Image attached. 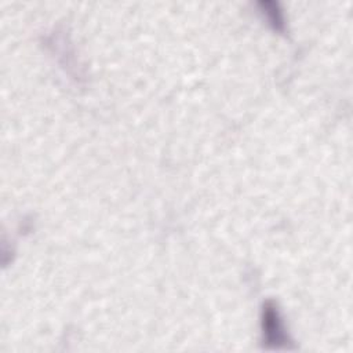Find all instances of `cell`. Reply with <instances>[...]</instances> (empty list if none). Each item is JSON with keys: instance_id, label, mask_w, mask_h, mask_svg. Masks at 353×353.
I'll return each mask as SVG.
<instances>
[{"instance_id": "cell-1", "label": "cell", "mask_w": 353, "mask_h": 353, "mask_svg": "<svg viewBox=\"0 0 353 353\" xmlns=\"http://www.w3.org/2000/svg\"><path fill=\"white\" fill-rule=\"evenodd\" d=\"M263 332L268 342L273 345L284 342V331L277 310H274V306H266V309L263 310Z\"/></svg>"}]
</instances>
